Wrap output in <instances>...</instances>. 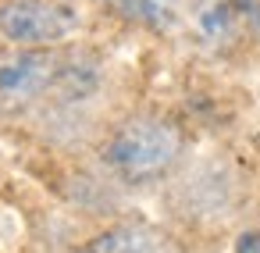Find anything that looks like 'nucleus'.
<instances>
[{
	"label": "nucleus",
	"mask_w": 260,
	"mask_h": 253,
	"mask_svg": "<svg viewBox=\"0 0 260 253\" xmlns=\"http://www.w3.org/2000/svg\"><path fill=\"white\" fill-rule=\"evenodd\" d=\"M182 129L157 114L125 118L100 146L104 168L125 185H150L164 178L182 157Z\"/></svg>",
	"instance_id": "nucleus-1"
},
{
	"label": "nucleus",
	"mask_w": 260,
	"mask_h": 253,
	"mask_svg": "<svg viewBox=\"0 0 260 253\" xmlns=\"http://www.w3.org/2000/svg\"><path fill=\"white\" fill-rule=\"evenodd\" d=\"M79 25V11L64 0H0V36L11 47L50 50L75 36Z\"/></svg>",
	"instance_id": "nucleus-2"
},
{
	"label": "nucleus",
	"mask_w": 260,
	"mask_h": 253,
	"mask_svg": "<svg viewBox=\"0 0 260 253\" xmlns=\"http://www.w3.org/2000/svg\"><path fill=\"white\" fill-rule=\"evenodd\" d=\"M61 57L54 50H25L11 47L0 54V114L11 118L29 111L40 97H47L61 82Z\"/></svg>",
	"instance_id": "nucleus-3"
},
{
	"label": "nucleus",
	"mask_w": 260,
	"mask_h": 253,
	"mask_svg": "<svg viewBox=\"0 0 260 253\" xmlns=\"http://www.w3.org/2000/svg\"><path fill=\"white\" fill-rule=\"evenodd\" d=\"M192 25L214 47L235 43L242 33H260V0H196Z\"/></svg>",
	"instance_id": "nucleus-4"
},
{
	"label": "nucleus",
	"mask_w": 260,
	"mask_h": 253,
	"mask_svg": "<svg viewBox=\"0 0 260 253\" xmlns=\"http://www.w3.org/2000/svg\"><path fill=\"white\" fill-rule=\"evenodd\" d=\"M79 253H182V246L150 221H121L96 232Z\"/></svg>",
	"instance_id": "nucleus-5"
},
{
	"label": "nucleus",
	"mask_w": 260,
	"mask_h": 253,
	"mask_svg": "<svg viewBox=\"0 0 260 253\" xmlns=\"http://www.w3.org/2000/svg\"><path fill=\"white\" fill-rule=\"evenodd\" d=\"M125 22L146 25V29H168L178 18V0H100Z\"/></svg>",
	"instance_id": "nucleus-6"
},
{
	"label": "nucleus",
	"mask_w": 260,
	"mask_h": 253,
	"mask_svg": "<svg viewBox=\"0 0 260 253\" xmlns=\"http://www.w3.org/2000/svg\"><path fill=\"white\" fill-rule=\"evenodd\" d=\"M232 253H260V232L256 228H246L239 239H235V249Z\"/></svg>",
	"instance_id": "nucleus-7"
}]
</instances>
